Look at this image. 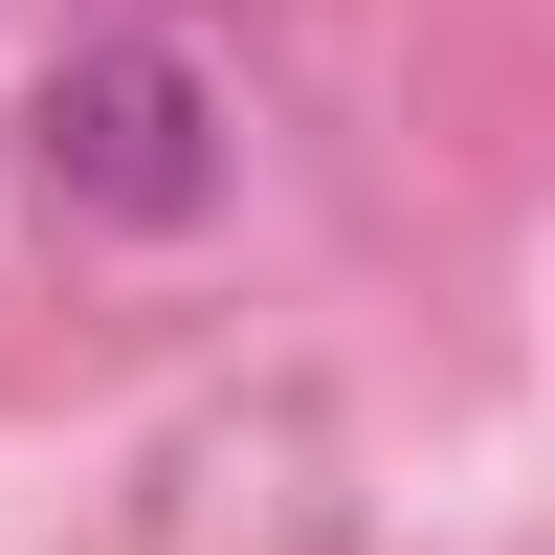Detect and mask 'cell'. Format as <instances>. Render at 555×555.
Instances as JSON below:
<instances>
[{"instance_id": "6da1fadb", "label": "cell", "mask_w": 555, "mask_h": 555, "mask_svg": "<svg viewBox=\"0 0 555 555\" xmlns=\"http://www.w3.org/2000/svg\"><path fill=\"white\" fill-rule=\"evenodd\" d=\"M23 156L67 222H133V245H178V222L222 201V89L178 67V44H67V67L23 89Z\"/></svg>"}]
</instances>
